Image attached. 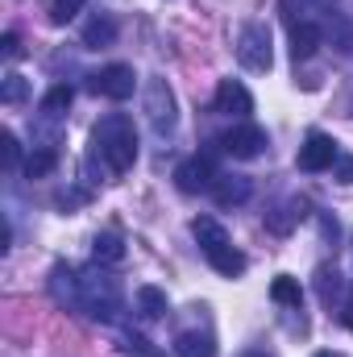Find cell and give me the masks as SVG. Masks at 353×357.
Returning <instances> with one entry per match:
<instances>
[{
  "label": "cell",
  "mask_w": 353,
  "mask_h": 357,
  "mask_svg": "<svg viewBox=\"0 0 353 357\" xmlns=\"http://www.w3.org/2000/svg\"><path fill=\"white\" fill-rule=\"evenodd\" d=\"M316 287H320V299H324V303H333V299H337V270H320V274H316Z\"/></svg>",
  "instance_id": "d4e9b609"
},
{
  "label": "cell",
  "mask_w": 353,
  "mask_h": 357,
  "mask_svg": "<svg viewBox=\"0 0 353 357\" xmlns=\"http://www.w3.org/2000/svg\"><path fill=\"white\" fill-rule=\"evenodd\" d=\"M175 354L179 357H216V341L208 333H179Z\"/></svg>",
  "instance_id": "9a60e30c"
},
{
  "label": "cell",
  "mask_w": 353,
  "mask_h": 357,
  "mask_svg": "<svg viewBox=\"0 0 353 357\" xmlns=\"http://www.w3.org/2000/svg\"><path fill=\"white\" fill-rule=\"evenodd\" d=\"M0 167L4 171H17V167H25L21 162V142H17V133H0Z\"/></svg>",
  "instance_id": "44dd1931"
},
{
  "label": "cell",
  "mask_w": 353,
  "mask_h": 357,
  "mask_svg": "<svg viewBox=\"0 0 353 357\" xmlns=\"http://www.w3.org/2000/svg\"><path fill=\"white\" fill-rule=\"evenodd\" d=\"M71 100H75V88H71V84H54V88L42 96V112L59 116V112H67V108H71Z\"/></svg>",
  "instance_id": "ffe728a7"
},
{
  "label": "cell",
  "mask_w": 353,
  "mask_h": 357,
  "mask_svg": "<svg viewBox=\"0 0 353 357\" xmlns=\"http://www.w3.org/2000/svg\"><path fill=\"white\" fill-rule=\"evenodd\" d=\"M220 150L250 162V158H262L266 150V129L262 125H233L229 133H220Z\"/></svg>",
  "instance_id": "8992f818"
},
{
  "label": "cell",
  "mask_w": 353,
  "mask_h": 357,
  "mask_svg": "<svg viewBox=\"0 0 353 357\" xmlns=\"http://www.w3.org/2000/svg\"><path fill=\"white\" fill-rule=\"evenodd\" d=\"M191 233H195V241H200V250L204 254H212V250H220V245H229V233L212 220V216H200V220H191Z\"/></svg>",
  "instance_id": "4fadbf2b"
},
{
  "label": "cell",
  "mask_w": 353,
  "mask_h": 357,
  "mask_svg": "<svg viewBox=\"0 0 353 357\" xmlns=\"http://www.w3.org/2000/svg\"><path fill=\"white\" fill-rule=\"evenodd\" d=\"M146 121H150V129L158 137L175 133V125H179V100H175V91H171V84L158 79V75L146 79Z\"/></svg>",
  "instance_id": "7a4b0ae2"
},
{
  "label": "cell",
  "mask_w": 353,
  "mask_h": 357,
  "mask_svg": "<svg viewBox=\"0 0 353 357\" xmlns=\"http://www.w3.org/2000/svg\"><path fill=\"white\" fill-rule=\"evenodd\" d=\"M212 183H216V178H212V162L200 158V154H195V158H183V162L175 167V187L179 191H187V195L212 191Z\"/></svg>",
  "instance_id": "ba28073f"
},
{
  "label": "cell",
  "mask_w": 353,
  "mask_h": 357,
  "mask_svg": "<svg viewBox=\"0 0 353 357\" xmlns=\"http://www.w3.org/2000/svg\"><path fill=\"white\" fill-rule=\"evenodd\" d=\"M0 50H4V59H17V54H21V38H17V33H4V38H0Z\"/></svg>",
  "instance_id": "484cf974"
},
{
  "label": "cell",
  "mask_w": 353,
  "mask_h": 357,
  "mask_svg": "<svg viewBox=\"0 0 353 357\" xmlns=\"http://www.w3.org/2000/svg\"><path fill=\"white\" fill-rule=\"evenodd\" d=\"M91 258H96V266H117V262H125V241L117 233H100L91 241Z\"/></svg>",
  "instance_id": "5bb4252c"
},
{
  "label": "cell",
  "mask_w": 353,
  "mask_h": 357,
  "mask_svg": "<svg viewBox=\"0 0 353 357\" xmlns=\"http://www.w3.org/2000/svg\"><path fill=\"white\" fill-rule=\"evenodd\" d=\"M117 307H121V295H117L112 278H104L100 270L80 278V312H88L91 320H112Z\"/></svg>",
  "instance_id": "3957f363"
},
{
  "label": "cell",
  "mask_w": 353,
  "mask_h": 357,
  "mask_svg": "<svg viewBox=\"0 0 353 357\" xmlns=\"http://www.w3.org/2000/svg\"><path fill=\"white\" fill-rule=\"evenodd\" d=\"M80 8H84V0H50V21L54 25H67V21H75L80 17Z\"/></svg>",
  "instance_id": "cb8c5ba5"
},
{
  "label": "cell",
  "mask_w": 353,
  "mask_h": 357,
  "mask_svg": "<svg viewBox=\"0 0 353 357\" xmlns=\"http://www.w3.org/2000/svg\"><path fill=\"white\" fill-rule=\"evenodd\" d=\"M25 91H29V84H25V75H17V71H8V75L0 79V100H4V104H21Z\"/></svg>",
  "instance_id": "7402d4cb"
},
{
  "label": "cell",
  "mask_w": 353,
  "mask_h": 357,
  "mask_svg": "<svg viewBox=\"0 0 353 357\" xmlns=\"http://www.w3.org/2000/svg\"><path fill=\"white\" fill-rule=\"evenodd\" d=\"M329 33H333V46H337L341 54H353V21L333 17V21H329Z\"/></svg>",
  "instance_id": "603a6c76"
},
{
  "label": "cell",
  "mask_w": 353,
  "mask_h": 357,
  "mask_svg": "<svg viewBox=\"0 0 353 357\" xmlns=\"http://www.w3.org/2000/svg\"><path fill=\"white\" fill-rule=\"evenodd\" d=\"M96 96H104V100H129L133 88H137V75H133V67H125V63H108V67H100L96 75H91L88 84Z\"/></svg>",
  "instance_id": "5b68a950"
},
{
  "label": "cell",
  "mask_w": 353,
  "mask_h": 357,
  "mask_svg": "<svg viewBox=\"0 0 353 357\" xmlns=\"http://www.w3.org/2000/svg\"><path fill=\"white\" fill-rule=\"evenodd\" d=\"M316 357H345V354H337V349H324V354H316Z\"/></svg>",
  "instance_id": "83f0119b"
},
{
  "label": "cell",
  "mask_w": 353,
  "mask_h": 357,
  "mask_svg": "<svg viewBox=\"0 0 353 357\" xmlns=\"http://www.w3.org/2000/svg\"><path fill=\"white\" fill-rule=\"evenodd\" d=\"M137 307H142V316H150V320H158V316H167V291L163 287H137Z\"/></svg>",
  "instance_id": "ac0fdd59"
},
{
  "label": "cell",
  "mask_w": 353,
  "mask_h": 357,
  "mask_svg": "<svg viewBox=\"0 0 353 357\" xmlns=\"http://www.w3.org/2000/svg\"><path fill=\"white\" fill-rule=\"evenodd\" d=\"M270 299L283 303V307H299V303H303V291H299V282H295L291 274H278V278L270 282Z\"/></svg>",
  "instance_id": "e0dca14e"
},
{
  "label": "cell",
  "mask_w": 353,
  "mask_h": 357,
  "mask_svg": "<svg viewBox=\"0 0 353 357\" xmlns=\"http://www.w3.org/2000/svg\"><path fill=\"white\" fill-rule=\"evenodd\" d=\"M337 158H341V150H337V142L329 133H308V142L299 146V171H308V175L329 171Z\"/></svg>",
  "instance_id": "52a82bcc"
},
{
  "label": "cell",
  "mask_w": 353,
  "mask_h": 357,
  "mask_svg": "<svg viewBox=\"0 0 353 357\" xmlns=\"http://www.w3.org/2000/svg\"><path fill=\"white\" fill-rule=\"evenodd\" d=\"M212 104H216V112H229V116H246V112H254V96L246 84H237V79H220L216 84V96H212Z\"/></svg>",
  "instance_id": "9c48e42d"
},
{
  "label": "cell",
  "mask_w": 353,
  "mask_h": 357,
  "mask_svg": "<svg viewBox=\"0 0 353 357\" xmlns=\"http://www.w3.org/2000/svg\"><path fill=\"white\" fill-rule=\"evenodd\" d=\"M337 178L341 183H353V154H341L337 158Z\"/></svg>",
  "instance_id": "4316f807"
},
{
  "label": "cell",
  "mask_w": 353,
  "mask_h": 357,
  "mask_svg": "<svg viewBox=\"0 0 353 357\" xmlns=\"http://www.w3.org/2000/svg\"><path fill=\"white\" fill-rule=\"evenodd\" d=\"M54 167H59V154H54L50 146H42V150H33V154L25 158V167H21V171H25V178H46Z\"/></svg>",
  "instance_id": "d6986e66"
},
{
  "label": "cell",
  "mask_w": 353,
  "mask_h": 357,
  "mask_svg": "<svg viewBox=\"0 0 353 357\" xmlns=\"http://www.w3.org/2000/svg\"><path fill=\"white\" fill-rule=\"evenodd\" d=\"M237 59H241V67H250V71H270V67H274L270 29H266L262 21L241 25V33H237Z\"/></svg>",
  "instance_id": "277c9868"
},
{
  "label": "cell",
  "mask_w": 353,
  "mask_h": 357,
  "mask_svg": "<svg viewBox=\"0 0 353 357\" xmlns=\"http://www.w3.org/2000/svg\"><path fill=\"white\" fill-rule=\"evenodd\" d=\"M112 42H117V25H112L108 17H91L88 25H84V46L104 50V46H112Z\"/></svg>",
  "instance_id": "2e32d148"
},
{
  "label": "cell",
  "mask_w": 353,
  "mask_h": 357,
  "mask_svg": "<svg viewBox=\"0 0 353 357\" xmlns=\"http://www.w3.org/2000/svg\"><path fill=\"white\" fill-rule=\"evenodd\" d=\"M320 46H324V29H320V25H312V21L291 25V59H295V63H308Z\"/></svg>",
  "instance_id": "30bf717a"
},
{
  "label": "cell",
  "mask_w": 353,
  "mask_h": 357,
  "mask_svg": "<svg viewBox=\"0 0 353 357\" xmlns=\"http://www.w3.org/2000/svg\"><path fill=\"white\" fill-rule=\"evenodd\" d=\"M250 178L246 175H220L216 183H212V199L220 204V208H233V204H246L250 199Z\"/></svg>",
  "instance_id": "8fae6325"
},
{
  "label": "cell",
  "mask_w": 353,
  "mask_h": 357,
  "mask_svg": "<svg viewBox=\"0 0 353 357\" xmlns=\"http://www.w3.org/2000/svg\"><path fill=\"white\" fill-rule=\"evenodd\" d=\"M208 258V266L216 270V274H225V278H237V274H246V254L229 241V245H220V250H212V254H204Z\"/></svg>",
  "instance_id": "7c38bea8"
},
{
  "label": "cell",
  "mask_w": 353,
  "mask_h": 357,
  "mask_svg": "<svg viewBox=\"0 0 353 357\" xmlns=\"http://www.w3.org/2000/svg\"><path fill=\"white\" fill-rule=\"evenodd\" d=\"M91 142H96V150H100V158L108 162L112 175H125L137 162V129H133V121L125 112H108L96 125Z\"/></svg>",
  "instance_id": "6da1fadb"
}]
</instances>
